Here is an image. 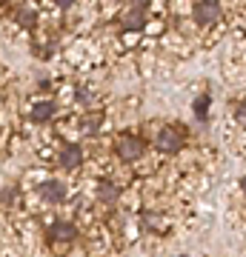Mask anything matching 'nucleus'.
Listing matches in <instances>:
<instances>
[{
    "label": "nucleus",
    "mask_w": 246,
    "mask_h": 257,
    "mask_svg": "<svg viewBox=\"0 0 246 257\" xmlns=\"http://www.w3.org/2000/svg\"><path fill=\"white\" fill-rule=\"evenodd\" d=\"M183 143H186V135H183L181 128H175V126H163L155 135V146L160 149L163 155H178V152L183 149Z\"/></svg>",
    "instance_id": "1"
},
{
    "label": "nucleus",
    "mask_w": 246,
    "mask_h": 257,
    "mask_svg": "<svg viewBox=\"0 0 246 257\" xmlns=\"http://www.w3.org/2000/svg\"><path fill=\"white\" fill-rule=\"evenodd\" d=\"M220 3L218 0H198L195 6H192V20L198 23V26H212V23H218L220 20Z\"/></svg>",
    "instance_id": "2"
},
{
    "label": "nucleus",
    "mask_w": 246,
    "mask_h": 257,
    "mask_svg": "<svg viewBox=\"0 0 246 257\" xmlns=\"http://www.w3.org/2000/svg\"><path fill=\"white\" fill-rule=\"evenodd\" d=\"M143 140L137 138V135H123V138H118V143H115V152H118V157L123 160V163H132V160H140L143 157Z\"/></svg>",
    "instance_id": "3"
},
{
    "label": "nucleus",
    "mask_w": 246,
    "mask_h": 257,
    "mask_svg": "<svg viewBox=\"0 0 246 257\" xmlns=\"http://www.w3.org/2000/svg\"><path fill=\"white\" fill-rule=\"evenodd\" d=\"M146 20H149V3L146 0H135L129 12L123 15V29L126 32H137V29L146 26Z\"/></svg>",
    "instance_id": "4"
},
{
    "label": "nucleus",
    "mask_w": 246,
    "mask_h": 257,
    "mask_svg": "<svg viewBox=\"0 0 246 257\" xmlns=\"http://www.w3.org/2000/svg\"><path fill=\"white\" fill-rule=\"evenodd\" d=\"M37 192H40V197L46 203H63L66 200V186L60 180H46V183H40Z\"/></svg>",
    "instance_id": "5"
},
{
    "label": "nucleus",
    "mask_w": 246,
    "mask_h": 257,
    "mask_svg": "<svg viewBox=\"0 0 246 257\" xmlns=\"http://www.w3.org/2000/svg\"><path fill=\"white\" fill-rule=\"evenodd\" d=\"M74 226L72 223H66V220H57V223H52L49 226V240L52 243H69V240H74Z\"/></svg>",
    "instance_id": "6"
},
{
    "label": "nucleus",
    "mask_w": 246,
    "mask_h": 257,
    "mask_svg": "<svg viewBox=\"0 0 246 257\" xmlns=\"http://www.w3.org/2000/svg\"><path fill=\"white\" fill-rule=\"evenodd\" d=\"M83 163V149L80 143H69V146H63V152H60V166L63 169H77V166Z\"/></svg>",
    "instance_id": "7"
},
{
    "label": "nucleus",
    "mask_w": 246,
    "mask_h": 257,
    "mask_svg": "<svg viewBox=\"0 0 246 257\" xmlns=\"http://www.w3.org/2000/svg\"><path fill=\"white\" fill-rule=\"evenodd\" d=\"M55 111H57L55 103H52V100H43V103H37L35 109H32V120H35V123H46V120L55 117Z\"/></svg>",
    "instance_id": "8"
},
{
    "label": "nucleus",
    "mask_w": 246,
    "mask_h": 257,
    "mask_svg": "<svg viewBox=\"0 0 246 257\" xmlns=\"http://www.w3.org/2000/svg\"><path fill=\"white\" fill-rule=\"evenodd\" d=\"M118 186L115 183H109V180H101V183H98V189H95V197H98V200L101 203H115L118 200Z\"/></svg>",
    "instance_id": "9"
},
{
    "label": "nucleus",
    "mask_w": 246,
    "mask_h": 257,
    "mask_svg": "<svg viewBox=\"0 0 246 257\" xmlns=\"http://www.w3.org/2000/svg\"><path fill=\"white\" fill-rule=\"evenodd\" d=\"M209 106H212V94L203 92L195 97V103H192V111H195V117L198 120H206V114H209Z\"/></svg>",
    "instance_id": "10"
},
{
    "label": "nucleus",
    "mask_w": 246,
    "mask_h": 257,
    "mask_svg": "<svg viewBox=\"0 0 246 257\" xmlns=\"http://www.w3.org/2000/svg\"><path fill=\"white\" fill-rule=\"evenodd\" d=\"M98 126H101V114H98V111H89V114H86V120H83V135L98 132Z\"/></svg>",
    "instance_id": "11"
},
{
    "label": "nucleus",
    "mask_w": 246,
    "mask_h": 257,
    "mask_svg": "<svg viewBox=\"0 0 246 257\" xmlns=\"http://www.w3.org/2000/svg\"><path fill=\"white\" fill-rule=\"evenodd\" d=\"M235 120L240 126H246V103H235Z\"/></svg>",
    "instance_id": "12"
},
{
    "label": "nucleus",
    "mask_w": 246,
    "mask_h": 257,
    "mask_svg": "<svg viewBox=\"0 0 246 257\" xmlns=\"http://www.w3.org/2000/svg\"><path fill=\"white\" fill-rule=\"evenodd\" d=\"M20 18V23H23V26H35V12H29V9H23L18 15Z\"/></svg>",
    "instance_id": "13"
},
{
    "label": "nucleus",
    "mask_w": 246,
    "mask_h": 257,
    "mask_svg": "<svg viewBox=\"0 0 246 257\" xmlns=\"http://www.w3.org/2000/svg\"><path fill=\"white\" fill-rule=\"evenodd\" d=\"M55 3H57V6H63V9H66V6H72L74 0H55Z\"/></svg>",
    "instance_id": "14"
},
{
    "label": "nucleus",
    "mask_w": 246,
    "mask_h": 257,
    "mask_svg": "<svg viewBox=\"0 0 246 257\" xmlns=\"http://www.w3.org/2000/svg\"><path fill=\"white\" fill-rule=\"evenodd\" d=\"M240 189H243V194H246V177H240Z\"/></svg>",
    "instance_id": "15"
}]
</instances>
